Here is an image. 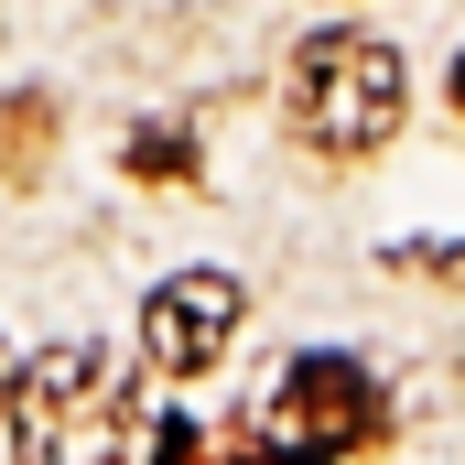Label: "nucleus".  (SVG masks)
I'll return each mask as SVG.
<instances>
[{"mask_svg": "<svg viewBox=\"0 0 465 465\" xmlns=\"http://www.w3.org/2000/svg\"><path fill=\"white\" fill-rule=\"evenodd\" d=\"M282 109L292 130L314 141V152H379L401 109H411V76H401V54L379 44V33H314V44H292V76H282Z\"/></svg>", "mask_w": 465, "mask_h": 465, "instance_id": "2", "label": "nucleus"}, {"mask_svg": "<svg viewBox=\"0 0 465 465\" xmlns=\"http://www.w3.org/2000/svg\"><path fill=\"white\" fill-rule=\"evenodd\" d=\"M130 173H152V184H163V173H195V141H184V130H173V141L141 130V141H130Z\"/></svg>", "mask_w": 465, "mask_h": 465, "instance_id": "5", "label": "nucleus"}, {"mask_svg": "<svg viewBox=\"0 0 465 465\" xmlns=\"http://www.w3.org/2000/svg\"><path fill=\"white\" fill-rule=\"evenodd\" d=\"M0 401H11V357H0Z\"/></svg>", "mask_w": 465, "mask_h": 465, "instance_id": "7", "label": "nucleus"}, {"mask_svg": "<svg viewBox=\"0 0 465 465\" xmlns=\"http://www.w3.org/2000/svg\"><path fill=\"white\" fill-rule=\"evenodd\" d=\"M11 455L22 465H141L152 422L98 347H44L11 368Z\"/></svg>", "mask_w": 465, "mask_h": 465, "instance_id": "1", "label": "nucleus"}, {"mask_svg": "<svg viewBox=\"0 0 465 465\" xmlns=\"http://www.w3.org/2000/svg\"><path fill=\"white\" fill-rule=\"evenodd\" d=\"M390 433V401L379 379L336 347H303L271 368V401H260V444H303V455H368Z\"/></svg>", "mask_w": 465, "mask_h": 465, "instance_id": "3", "label": "nucleus"}, {"mask_svg": "<svg viewBox=\"0 0 465 465\" xmlns=\"http://www.w3.org/2000/svg\"><path fill=\"white\" fill-rule=\"evenodd\" d=\"M455 109H465V54H455Z\"/></svg>", "mask_w": 465, "mask_h": 465, "instance_id": "6", "label": "nucleus"}, {"mask_svg": "<svg viewBox=\"0 0 465 465\" xmlns=\"http://www.w3.org/2000/svg\"><path fill=\"white\" fill-rule=\"evenodd\" d=\"M238 336V282L228 271H173L152 303H141V347L152 368H173V379H206Z\"/></svg>", "mask_w": 465, "mask_h": 465, "instance_id": "4", "label": "nucleus"}]
</instances>
